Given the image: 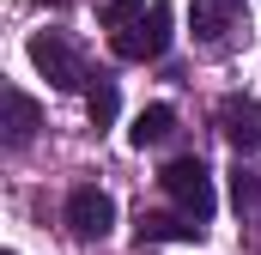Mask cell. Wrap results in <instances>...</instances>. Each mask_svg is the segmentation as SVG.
Returning <instances> with one entry per match:
<instances>
[{
  "label": "cell",
  "instance_id": "cell-8",
  "mask_svg": "<svg viewBox=\"0 0 261 255\" xmlns=\"http://www.w3.org/2000/svg\"><path fill=\"white\" fill-rule=\"evenodd\" d=\"M237 12H243L237 0H200L195 6V37L200 43H225V31L237 24Z\"/></svg>",
  "mask_w": 261,
  "mask_h": 255
},
{
  "label": "cell",
  "instance_id": "cell-3",
  "mask_svg": "<svg viewBox=\"0 0 261 255\" xmlns=\"http://www.w3.org/2000/svg\"><path fill=\"white\" fill-rule=\"evenodd\" d=\"M31 67H37L55 91H79V85H91V73H85V61H79V49L67 43L61 31H37V37H31Z\"/></svg>",
  "mask_w": 261,
  "mask_h": 255
},
{
  "label": "cell",
  "instance_id": "cell-9",
  "mask_svg": "<svg viewBox=\"0 0 261 255\" xmlns=\"http://www.w3.org/2000/svg\"><path fill=\"white\" fill-rule=\"evenodd\" d=\"M37 128H43V110L24 91H6V146H31Z\"/></svg>",
  "mask_w": 261,
  "mask_h": 255
},
{
  "label": "cell",
  "instance_id": "cell-1",
  "mask_svg": "<svg viewBox=\"0 0 261 255\" xmlns=\"http://www.w3.org/2000/svg\"><path fill=\"white\" fill-rule=\"evenodd\" d=\"M110 49H116L122 61H158V55L170 49V0H146L128 24L110 31Z\"/></svg>",
  "mask_w": 261,
  "mask_h": 255
},
{
  "label": "cell",
  "instance_id": "cell-4",
  "mask_svg": "<svg viewBox=\"0 0 261 255\" xmlns=\"http://www.w3.org/2000/svg\"><path fill=\"white\" fill-rule=\"evenodd\" d=\"M67 225H73V237L103 243V237H110V225H116V200L97 189V183H79V189L67 194Z\"/></svg>",
  "mask_w": 261,
  "mask_h": 255
},
{
  "label": "cell",
  "instance_id": "cell-7",
  "mask_svg": "<svg viewBox=\"0 0 261 255\" xmlns=\"http://www.w3.org/2000/svg\"><path fill=\"white\" fill-rule=\"evenodd\" d=\"M170 134H176V110H170V104H146V110L134 116V128H128V140L140 152H146V146H164Z\"/></svg>",
  "mask_w": 261,
  "mask_h": 255
},
{
  "label": "cell",
  "instance_id": "cell-5",
  "mask_svg": "<svg viewBox=\"0 0 261 255\" xmlns=\"http://www.w3.org/2000/svg\"><path fill=\"white\" fill-rule=\"evenodd\" d=\"M219 134H225L237 152H261V104L243 97V91H231V97L219 104Z\"/></svg>",
  "mask_w": 261,
  "mask_h": 255
},
{
  "label": "cell",
  "instance_id": "cell-6",
  "mask_svg": "<svg viewBox=\"0 0 261 255\" xmlns=\"http://www.w3.org/2000/svg\"><path fill=\"white\" fill-rule=\"evenodd\" d=\"M206 225L189 213H140V243H200Z\"/></svg>",
  "mask_w": 261,
  "mask_h": 255
},
{
  "label": "cell",
  "instance_id": "cell-2",
  "mask_svg": "<svg viewBox=\"0 0 261 255\" xmlns=\"http://www.w3.org/2000/svg\"><path fill=\"white\" fill-rule=\"evenodd\" d=\"M158 183H164V194H170V200H176V207H182L189 219H200V225L213 219V170L200 164L195 152L170 158V164L158 170Z\"/></svg>",
  "mask_w": 261,
  "mask_h": 255
},
{
  "label": "cell",
  "instance_id": "cell-11",
  "mask_svg": "<svg viewBox=\"0 0 261 255\" xmlns=\"http://www.w3.org/2000/svg\"><path fill=\"white\" fill-rule=\"evenodd\" d=\"M231 207H237L243 219H255V213H261V176H255V170H243V164L231 170Z\"/></svg>",
  "mask_w": 261,
  "mask_h": 255
},
{
  "label": "cell",
  "instance_id": "cell-10",
  "mask_svg": "<svg viewBox=\"0 0 261 255\" xmlns=\"http://www.w3.org/2000/svg\"><path fill=\"white\" fill-rule=\"evenodd\" d=\"M116 110H122V97H116V79H103V73H97V79L85 85V116H91V128L103 134V128L116 122Z\"/></svg>",
  "mask_w": 261,
  "mask_h": 255
}]
</instances>
